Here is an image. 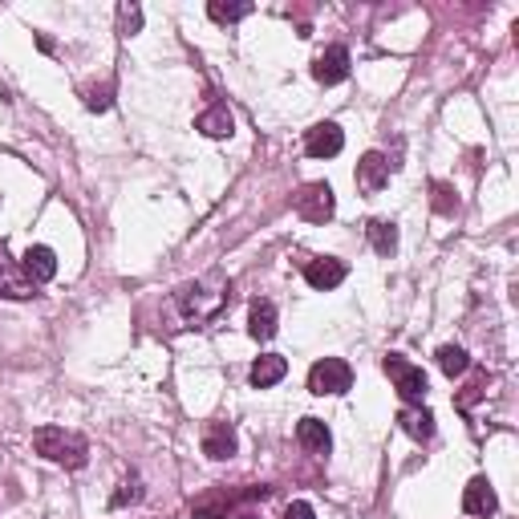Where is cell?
Segmentation results:
<instances>
[{
  "label": "cell",
  "instance_id": "obj_1",
  "mask_svg": "<svg viewBox=\"0 0 519 519\" xmlns=\"http://www.w3.org/2000/svg\"><path fill=\"white\" fill-rule=\"evenodd\" d=\"M231 301V280L219 272H207L199 280H187L182 288H174V309L187 325H207L223 312V304Z\"/></svg>",
  "mask_w": 519,
  "mask_h": 519
},
{
  "label": "cell",
  "instance_id": "obj_2",
  "mask_svg": "<svg viewBox=\"0 0 519 519\" xmlns=\"http://www.w3.org/2000/svg\"><path fill=\"white\" fill-rule=\"evenodd\" d=\"M33 450L41 458H49V463H57V466H69V471H82V466L90 463L85 438L73 434V430H65V426H41L33 434Z\"/></svg>",
  "mask_w": 519,
  "mask_h": 519
},
{
  "label": "cell",
  "instance_id": "obj_3",
  "mask_svg": "<svg viewBox=\"0 0 519 519\" xmlns=\"http://www.w3.org/2000/svg\"><path fill=\"white\" fill-rule=\"evenodd\" d=\"M349 385H353V369L341 357H320L309 369V390L317 398H325V393H349Z\"/></svg>",
  "mask_w": 519,
  "mask_h": 519
},
{
  "label": "cell",
  "instance_id": "obj_4",
  "mask_svg": "<svg viewBox=\"0 0 519 519\" xmlns=\"http://www.w3.org/2000/svg\"><path fill=\"white\" fill-rule=\"evenodd\" d=\"M382 369L390 374V382L398 385V393H401L406 401H422V398H426V390H430V385H426V374H422L418 365L406 361V357L390 353V357L382 361Z\"/></svg>",
  "mask_w": 519,
  "mask_h": 519
},
{
  "label": "cell",
  "instance_id": "obj_5",
  "mask_svg": "<svg viewBox=\"0 0 519 519\" xmlns=\"http://www.w3.org/2000/svg\"><path fill=\"white\" fill-rule=\"evenodd\" d=\"M333 207H337V199H333V187H328V182H309V187H301V195H296V215L309 219V223L333 219Z\"/></svg>",
  "mask_w": 519,
  "mask_h": 519
},
{
  "label": "cell",
  "instance_id": "obj_6",
  "mask_svg": "<svg viewBox=\"0 0 519 519\" xmlns=\"http://www.w3.org/2000/svg\"><path fill=\"white\" fill-rule=\"evenodd\" d=\"M0 296H12V301H28V296H36V284L28 280L25 268L4 252V244H0Z\"/></svg>",
  "mask_w": 519,
  "mask_h": 519
},
{
  "label": "cell",
  "instance_id": "obj_7",
  "mask_svg": "<svg viewBox=\"0 0 519 519\" xmlns=\"http://www.w3.org/2000/svg\"><path fill=\"white\" fill-rule=\"evenodd\" d=\"M345 276H349V264H345V260H337V255H317V260H309V264H304V280H309L317 292L337 288Z\"/></svg>",
  "mask_w": 519,
  "mask_h": 519
},
{
  "label": "cell",
  "instance_id": "obj_8",
  "mask_svg": "<svg viewBox=\"0 0 519 519\" xmlns=\"http://www.w3.org/2000/svg\"><path fill=\"white\" fill-rule=\"evenodd\" d=\"M341 146H345V134H341L337 122H317V126L304 134L309 158H333V155H341Z\"/></svg>",
  "mask_w": 519,
  "mask_h": 519
},
{
  "label": "cell",
  "instance_id": "obj_9",
  "mask_svg": "<svg viewBox=\"0 0 519 519\" xmlns=\"http://www.w3.org/2000/svg\"><path fill=\"white\" fill-rule=\"evenodd\" d=\"M312 77H317L320 85H337L349 77V49L345 45H328L325 53H317V61H312Z\"/></svg>",
  "mask_w": 519,
  "mask_h": 519
},
{
  "label": "cell",
  "instance_id": "obj_10",
  "mask_svg": "<svg viewBox=\"0 0 519 519\" xmlns=\"http://www.w3.org/2000/svg\"><path fill=\"white\" fill-rule=\"evenodd\" d=\"M390 171H393V163L382 155V150H369V155L357 163V187H361L365 195H377L390 182Z\"/></svg>",
  "mask_w": 519,
  "mask_h": 519
},
{
  "label": "cell",
  "instance_id": "obj_11",
  "mask_svg": "<svg viewBox=\"0 0 519 519\" xmlns=\"http://www.w3.org/2000/svg\"><path fill=\"white\" fill-rule=\"evenodd\" d=\"M463 511L474 519H491L499 511V499H495V487L487 479H471L463 491Z\"/></svg>",
  "mask_w": 519,
  "mask_h": 519
},
{
  "label": "cell",
  "instance_id": "obj_12",
  "mask_svg": "<svg viewBox=\"0 0 519 519\" xmlns=\"http://www.w3.org/2000/svg\"><path fill=\"white\" fill-rule=\"evenodd\" d=\"M20 268H25V276H28L33 284L53 280V276H57V255H53V247L33 244L25 255H20Z\"/></svg>",
  "mask_w": 519,
  "mask_h": 519
},
{
  "label": "cell",
  "instance_id": "obj_13",
  "mask_svg": "<svg viewBox=\"0 0 519 519\" xmlns=\"http://www.w3.org/2000/svg\"><path fill=\"white\" fill-rule=\"evenodd\" d=\"M203 455L215 458V463L231 458L236 455V430H231L228 422H211V426L203 430Z\"/></svg>",
  "mask_w": 519,
  "mask_h": 519
},
{
  "label": "cell",
  "instance_id": "obj_14",
  "mask_svg": "<svg viewBox=\"0 0 519 519\" xmlns=\"http://www.w3.org/2000/svg\"><path fill=\"white\" fill-rule=\"evenodd\" d=\"M195 130L207 138H231V130H236V118H231V109L223 106V101H215V106H207L195 118Z\"/></svg>",
  "mask_w": 519,
  "mask_h": 519
},
{
  "label": "cell",
  "instance_id": "obj_15",
  "mask_svg": "<svg viewBox=\"0 0 519 519\" xmlns=\"http://www.w3.org/2000/svg\"><path fill=\"white\" fill-rule=\"evenodd\" d=\"M296 442H301L304 450H312V455H328V447H333L328 426L320 418H301L296 422Z\"/></svg>",
  "mask_w": 519,
  "mask_h": 519
},
{
  "label": "cell",
  "instance_id": "obj_16",
  "mask_svg": "<svg viewBox=\"0 0 519 519\" xmlns=\"http://www.w3.org/2000/svg\"><path fill=\"white\" fill-rule=\"evenodd\" d=\"M284 374H288V361L280 353H264V357H255L252 365V385L255 390H268V385L284 382Z\"/></svg>",
  "mask_w": 519,
  "mask_h": 519
},
{
  "label": "cell",
  "instance_id": "obj_17",
  "mask_svg": "<svg viewBox=\"0 0 519 519\" xmlns=\"http://www.w3.org/2000/svg\"><path fill=\"white\" fill-rule=\"evenodd\" d=\"M365 236H369V247H374L377 255L398 252V223H390V219H369V223H365Z\"/></svg>",
  "mask_w": 519,
  "mask_h": 519
},
{
  "label": "cell",
  "instance_id": "obj_18",
  "mask_svg": "<svg viewBox=\"0 0 519 519\" xmlns=\"http://www.w3.org/2000/svg\"><path fill=\"white\" fill-rule=\"evenodd\" d=\"M247 333L255 341H268L276 333V304L272 301H255L252 312H247Z\"/></svg>",
  "mask_w": 519,
  "mask_h": 519
},
{
  "label": "cell",
  "instance_id": "obj_19",
  "mask_svg": "<svg viewBox=\"0 0 519 519\" xmlns=\"http://www.w3.org/2000/svg\"><path fill=\"white\" fill-rule=\"evenodd\" d=\"M401 430L410 438H418V442H430L434 438V414L426 410V406H414V410H401Z\"/></svg>",
  "mask_w": 519,
  "mask_h": 519
},
{
  "label": "cell",
  "instance_id": "obj_20",
  "mask_svg": "<svg viewBox=\"0 0 519 519\" xmlns=\"http://www.w3.org/2000/svg\"><path fill=\"white\" fill-rule=\"evenodd\" d=\"M438 369H442L447 377H458V374L471 369V357H466L463 345H442L438 349Z\"/></svg>",
  "mask_w": 519,
  "mask_h": 519
},
{
  "label": "cell",
  "instance_id": "obj_21",
  "mask_svg": "<svg viewBox=\"0 0 519 519\" xmlns=\"http://www.w3.org/2000/svg\"><path fill=\"white\" fill-rule=\"evenodd\" d=\"M430 203H434L438 215H455L458 211V195L450 182H430Z\"/></svg>",
  "mask_w": 519,
  "mask_h": 519
},
{
  "label": "cell",
  "instance_id": "obj_22",
  "mask_svg": "<svg viewBox=\"0 0 519 519\" xmlns=\"http://www.w3.org/2000/svg\"><path fill=\"white\" fill-rule=\"evenodd\" d=\"M142 479H138V474H130V479H122L118 483V491L109 495V507H130V503H138L142 499Z\"/></svg>",
  "mask_w": 519,
  "mask_h": 519
},
{
  "label": "cell",
  "instance_id": "obj_23",
  "mask_svg": "<svg viewBox=\"0 0 519 519\" xmlns=\"http://www.w3.org/2000/svg\"><path fill=\"white\" fill-rule=\"evenodd\" d=\"M211 20H219V25H231V20H244L247 12H252V4H223V0H211L207 4Z\"/></svg>",
  "mask_w": 519,
  "mask_h": 519
},
{
  "label": "cell",
  "instance_id": "obj_24",
  "mask_svg": "<svg viewBox=\"0 0 519 519\" xmlns=\"http://www.w3.org/2000/svg\"><path fill=\"white\" fill-rule=\"evenodd\" d=\"M138 28H142V9H138V4H118V33L130 36V33H138Z\"/></svg>",
  "mask_w": 519,
  "mask_h": 519
},
{
  "label": "cell",
  "instance_id": "obj_25",
  "mask_svg": "<svg viewBox=\"0 0 519 519\" xmlns=\"http://www.w3.org/2000/svg\"><path fill=\"white\" fill-rule=\"evenodd\" d=\"M85 109H98V114H101V109H109V85H101V90H98V85H93V90H85Z\"/></svg>",
  "mask_w": 519,
  "mask_h": 519
},
{
  "label": "cell",
  "instance_id": "obj_26",
  "mask_svg": "<svg viewBox=\"0 0 519 519\" xmlns=\"http://www.w3.org/2000/svg\"><path fill=\"white\" fill-rule=\"evenodd\" d=\"M284 519H317V515H312L309 503L296 499V503H288V507H284Z\"/></svg>",
  "mask_w": 519,
  "mask_h": 519
},
{
  "label": "cell",
  "instance_id": "obj_27",
  "mask_svg": "<svg viewBox=\"0 0 519 519\" xmlns=\"http://www.w3.org/2000/svg\"><path fill=\"white\" fill-rule=\"evenodd\" d=\"M228 519H260V515H252V511H239V515H228Z\"/></svg>",
  "mask_w": 519,
  "mask_h": 519
}]
</instances>
